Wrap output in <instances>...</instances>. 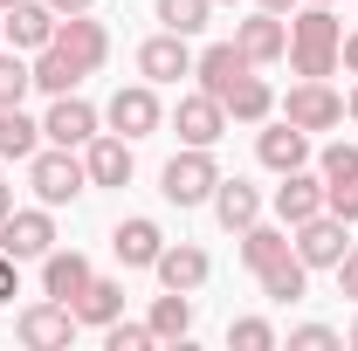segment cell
I'll return each mask as SVG.
<instances>
[{
	"label": "cell",
	"mask_w": 358,
	"mask_h": 351,
	"mask_svg": "<svg viewBox=\"0 0 358 351\" xmlns=\"http://www.w3.org/2000/svg\"><path fill=\"white\" fill-rule=\"evenodd\" d=\"M227 345L234 351H275V324L268 317H234L227 324Z\"/></svg>",
	"instance_id": "cell-32"
},
{
	"label": "cell",
	"mask_w": 358,
	"mask_h": 351,
	"mask_svg": "<svg viewBox=\"0 0 358 351\" xmlns=\"http://www.w3.org/2000/svg\"><path fill=\"white\" fill-rule=\"evenodd\" d=\"M0 21H7V42H14V48H48V42H55V21H62V14H55L48 0H14Z\"/></svg>",
	"instance_id": "cell-18"
},
{
	"label": "cell",
	"mask_w": 358,
	"mask_h": 351,
	"mask_svg": "<svg viewBox=\"0 0 358 351\" xmlns=\"http://www.w3.org/2000/svg\"><path fill=\"white\" fill-rule=\"evenodd\" d=\"M352 345H358V324H352Z\"/></svg>",
	"instance_id": "cell-44"
},
{
	"label": "cell",
	"mask_w": 358,
	"mask_h": 351,
	"mask_svg": "<svg viewBox=\"0 0 358 351\" xmlns=\"http://www.w3.org/2000/svg\"><path fill=\"white\" fill-rule=\"evenodd\" d=\"M69 310H76V324H96V331H103V324H117V317H124V282L90 275V289H83Z\"/></svg>",
	"instance_id": "cell-24"
},
{
	"label": "cell",
	"mask_w": 358,
	"mask_h": 351,
	"mask_svg": "<svg viewBox=\"0 0 358 351\" xmlns=\"http://www.w3.org/2000/svg\"><path fill=\"white\" fill-rule=\"evenodd\" d=\"M255 282H262L268 303H296V296H303V282H310V268H303V255L289 248V255H275V262H268Z\"/></svg>",
	"instance_id": "cell-25"
},
{
	"label": "cell",
	"mask_w": 358,
	"mask_h": 351,
	"mask_svg": "<svg viewBox=\"0 0 358 351\" xmlns=\"http://www.w3.org/2000/svg\"><path fill=\"white\" fill-rule=\"evenodd\" d=\"M138 76L145 83H179V76H193V48H186V35H152V42L138 48Z\"/></svg>",
	"instance_id": "cell-11"
},
{
	"label": "cell",
	"mask_w": 358,
	"mask_h": 351,
	"mask_svg": "<svg viewBox=\"0 0 358 351\" xmlns=\"http://www.w3.org/2000/svg\"><path fill=\"white\" fill-rule=\"evenodd\" d=\"M345 110H352V117H358V89H352V103H345Z\"/></svg>",
	"instance_id": "cell-42"
},
{
	"label": "cell",
	"mask_w": 358,
	"mask_h": 351,
	"mask_svg": "<svg viewBox=\"0 0 358 351\" xmlns=\"http://www.w3.org/2000/svg\"><path fill=\"white\" fill-rule=\"evenodd\" d=\"M173 131L186 138V145H214V138L227 131V110H221V96H207V89L179 96V110H173Z\"/></svg>",
	"instance_id": "cell-14"
},
{
	"label": "cell",
	"mask_w": 358,
	"mask_h": 351,
	"mask_svg": "<svg viewBox=\"0 0 358 351\" xmlns=\"http://www.w3.org/2000/svg\"><path fill=\"white\" fill-rule=\"evenodd\" d=\"M0 248H7L14 262H42L48 248H55V220H48V207L7 214V220H0Z\"/></svg>",
	"instance_id": "cell-7"
},
{
	"label": "cell",
	"mask_w": 358,
	"mask_h": 351,
	"mask_svg": "<svg viewBox=\"0 0 358 351\" xmlns=\"http://www.w3.org/2000/svg\"><path fill=\"white\" fill-rule=\"evenodd\" d=\"M338 62H345V69L358 76V35H345V42H338Z\"/></svg>",
	"instance_id": "cell-38"
},
{
	"label": "cell",
	"mask_w": 358,
	"mask_h": 351,
	"mask_svg": "<svg viewBox=\"0 0 358 351\" xmlns=\"http://www.w3.org/2000/svg\"><path fill=\"white\" fill-rule=\"evenodd\" d=\"M42 138H48V145H69V152H76V145H90V138H96V110H90L76 89H62V96L48 103V117H42Z\"/></svg>",
	"instance_id": "cell-8"
},
{
	"label": "cell",
	"mask_w": 358,
	"mask_h": 351,
	"mask_svg": "<svg viewBox=\"0 0 358 351\" xmlns=\"http://www.w3.org/2000/svg\"><path fill=\"white\" fill-rule=\"evenodd\" d=\"M324 214L358 227V145H324Z\"/></svg>",
	"instance_id": "cell-4"
},
{
	"label": "cell",
	"mask_w": 358,
	"mask_h": 351,
	"mask_svg": "<svg viewBox=\"0 0 358 351\" xmlns=\"http://www.w3.org/2000/svg\"><path fill=\"white\" fill-rule=\"evenodd\" d=\"M0 124H7V110H0Z\"/></svg>",
	"instance_id": "cell-45"
},
{
	"label": "cell",
	"mask_w": 358,
	"mask_h": 351,
	"mask_svg": "<svg viewBox=\"0 0 358 351\" xmlns=\"http://www.w3.org/2000/svg\"><path fill=\"white\" fill-rule=\"evenodd\" d=\"M90 255H76V248H48L42 255V296H55V303H76L90 289Z\"/></svg>",
	"instance_id": "cell-13"
},
{
	"label": "cell",
	"mask_w": 358,
	"mask_h": 351,
	"mask_svg": "<svg viewBox=\"0 0 358 351\" xmlns=\"http://www.w3.org/2000/svg\"><path fill=\"white\" fill-rule=\"evenodd\" d=\"M14 255H7V248H0V303H14V296H21V275H14Z\"/></svg>",
	"instance_id": "cell-37"
},
{
	"label": "cell",
	"mask_w": 358,
	"mask_h": 351,
	"mask_svg": "<svg viewBox=\"0 0 358 351\" xmlns=\"http://www.w3.org/2000/svg\"><path fill=\"white\" fill-rule=\"evenodd\" d=\"M207 14H214V0H159V21H166L173 35H200Z\"/></svg>",
	"instance_id": "cell-30"
},
{
	"label": "cell",
	"mask_w": 358,
	"mask_h": 351,
	"mask_svg": "<svg viewBox=\"0 0 358 351\" xmlns=\"http://www.w3.org/2000/svg\"><path fill=\"white\" fill-rule=\"evenodd\" d=\"M352 241H345V220L338 214H317L296 227V255H303V268H338V255H345Z\"/></svg>",
	"instance_id": "cell-15"
},
{
	"label": "cell",
	"mask_w": 358,
	"mask_h": 351,
	"mask_svg": "<svg viewBox=\"0 0 358 351\" xmlns=\"http://www.w3.org/2000/svg\"><path fill=\"white\" fill-rule=\"evenodd\" d=\"M234 48H241L255 69L275 62V55H289V28H282V14H268V7H262L255 21H241V28H234Z\"/></svg>",
	"instance_id": "cell-21"
},
{
	"label": "cell",
	"mask_w": 358,
	"mask_h": 351,
	"mask_svg": "<svg viewBox=\"0 0 358 351\" xmlns=\"http://www.w3.org/2000/svg\"><path fill=\"white\" fill-rule=\"evenodd\" d=\"M83 166H90V186H131V138H90L83 145Z\"/></svg>",
	"instance_id": "cell-17"
},
{
	"label": "cell",
	"mask_w": 358,
	"mask_h": 351,
	"mask_svg": "<svg viewBox=\"0 0 358 351\" xmlns=\"http://www.w3.org/2000/svg\"><path fill=\"white\" fill-rule=\"evenodd\" d=\"M338 289L358 303V248H345V255H338Z\"/></svg>",
	"instance_id": "cell-36"
},
{
	"label": "cell",
	"mask_w": 358,
	"mask_h": 351,
	"mask_svg": "<svg viewBox=\"0 0 358 351\" xmlns=\"http://www.w3.org/2000/svg\"><path fill=\"white\" fill-rule=\"evenodd\" d=\"M48 7H55V14H90L96 0H48Z\"/></svg>",
	"instance_id": "cell-39"
},
{
	"label": "cell",
	"mask_w": 358,
	"mask_h": 351,
	"mask_svg": "<svg viewBox=\"0 0 358 351\" xmlns=\"http://www.w3.org/2000/svg\"><path fill=\"white\" fill-rule=\"evenodd\" d=\"M152 268H159V282H166V289H186V296H193V289L214 275L207 248H193V241H173V248H159V262H152Z\"/></svg>",
	"instance_id": "cell-22"
},
{
	"label": "cell",
	"mask_w": 358,
	"mask_h": 351,
	"mask_svg": "<svg viewBox=\"0 0 358 351\" xmlns=\"http://www.w3.org/2000/svg\"><path fill=\"white\" fill-rule=\"evenodd\" d=\"M214 214H221L227 234H241V227L262 220V193H255L248 179H221V186H214Z\"/></svg>",
	"instance_id": "cell-23"
},
{
	"label": "cell",
	"mask_w": 358,
	"mask_h": 351,
	"mask_svg": "<svg viewBox=\"0 0 358 351\" xmlns=\"http://www.w3.org/2000/svg\"><path fill=\"white\" fill-rule=\"evenodd\" d=\"M255 159H262L268 173H296V166H310V131H296V124L282 117V124H268V131L255 138Z\"/></svg>",
	"instance_id": "cell-19"
},
{
	"label": "cell",
	"mask_w": 358,
	"mask_h": 351,
	"mask_svg": "<svg viewBox=\"0 0 358 351\" xmlns=\"http://www.w3.org/2000/svg\"><path fill=\"white\" fill-rule=\"evenodd\" d=\"M145 345H159V338H152V324H124V317H117V324H103V351H145Z\"/></svg>",
	"instance_id": "cell-34"
},
{
	"label": "cell",
	"mask_w": 358,
	"mask_h": 351,
	"mask_svg": "<svg viewBox=\"0 0 358 351\" xmlns=\"http://www.w3.org/2000/svg\"><path fill=\"white\" fill-rule=\"evenodd\" d=\"M35 89V69L21 55H0V110H21V96Z\"/></svg>",
	"instance_id": "cell-31"
},
{
	"label": "cell",
	"mask_w": 358,
	"mask_h": 351,
	"mask_svg": "<svg viewBox=\"0 0 358 351\" xmlns=\"http://www.w3.org/2000/svg\"><path fill=\"white\" fill-rule=\"evenodd\" d=\"M28 186H35V200H42V207H69V200L90 186V166L69 152V145H48V152L28 159Z\"/></svg>",
	"instance_id": "cell-3"
},
{
	"label": "cell",
	"mask_w": 358,
	"mask_h": 351,
	"mask_svg": "<svg viewBox=\"0 0 358 351\" xmlns=\"http://www.w3.org/2000/svg\"><path fill=\"white\" fill-rule=\"evenodd\" d=\"M289 351H338V331L331 324H296L289 331Z\"/></svg>",
	"instance_id": "cell-35"
},
{
	"label": "cell",
	"mask_w": 358,
	"mask_h": 351,
	"mask_svg": "<svg viewBox=\"0 0 358 351\" xmlns=\"http://www.w3.org/2000/svg\"><path fill=\"white\" fill-rule=\"evenodd\" d=\"M248 69H255V62H248L234 42H214V48H200V55H193V76H200V89H207V96H227Z\"/></svg>",
	"instance_id": "cell-16"
},
{
	"label": "cell",
	"mask_w": 358,
	"mask_h": 351,
	"mask_svg": "<svg viewBox=\"0 0 358 351\" xmlns=\"http://www.w3.org/2000/svg\"><path fill=\"white\" fill-rule=\"evenodd\" d=\"M48 48H62V55H69V62L90 76V69L110 55V35H103V21H90V14H69V21H55V42H48Z\"/></svg>",
	"instance_id": "cell-9"
},
{
	"label": "cell",
	"mask_w": 358,
	"mask_h": 351,
	"mask_svg": "<svg viewBox=\"0 0 358 351\" xmlns=\"http://www.w3.org/2000/svg\"><path fill=\"white\" fill-rule=\"evenodd\" d=\"M7 7H14V0H0V14H7Z\"/></svg>",
	"instance_id": "cell-43"
},
{
	"label": "cell",
	"mask_w": 358,
	"mask_h": 351,
	"mask_svg": "<svg viewBox=\"0 0 358 351\" xmlns=\"http://www.w3.org/2000/svg\"><path fill=\"white\" fill-rule=\"evenodd\" d=\"M83 83V69L62 55V48H42V62H35V89H48V96H62V89Z\"/></svg>",
	"instance_id": "cell-29"
},
{
	"label": "cell",
	"mask_w": 358,
	"mask_h": 351,
	"mask_svg": "<svg viewBox=\"0 0 358 351\" xmlns=\"http://www.w3.org/2000/svg\"><path fill=\"white\" fill-rule=\"evenodd\" d=\"M35 138H42V124H28L21 110H7V124H0V152L7 159H35Z\"/></svg>",
	"instance_id": "cell-33"
},
{
	"label": "cell",
	"mask_w": 358,
	"mask_h": 351,
	"mask_svg": "<svg viewBox=\"0 0 358 351\" xmlns=\"http://www.w3.org/2000/svg\"><path fill=\"white\" fill-rule=\"evenodd\" d=\"M262 7H268V14H289V7H296V0H262Z\"/></svg>",
	"instance_id": "cell-41"
},
{
	"label": "cell",
	"mask_w": 358,
	"mask_h": 351,
	"mask_svg": "<svg viewBox=\"0 0 358 351\" xmlns=\"http://www.w3.org/2000/svg\"><path fill=\"white\" fill-rule=\"evenodd\" d=\"M14 214V186H7V179H0V220Z\"/></svg>",
	"instance_id": "cell-40"
},
{
	"label": "cell",
	"mask_w": 358,
	"mask_h": 351,
	"mask_svg": "<svg viewBox=\"0 0 358 351\" xmlns=\"http://www.w3.org/2000/svg\"><path fill=\"white\" fill-rule=\"evenodd\" d=\"M145 324H152V338H186V331H193V296H186V289H166Z\"/></svg>",
	"instance_id": "cell-28"
},
{
	"label": "cell",
	"mask_w": 358,
	"mask_h": 351,
	"mask_svg": "<svg viewBox=\"0 0 358 351\" xmlns=\"http://www.w3.org/2000/svg\"><path fill=\"white\" fill-rule=\"evenodd\" d=\"M338 14L331 7H310V14H296L289 21V69L296 76H331L338 69Z\"/></svg>",
	"instance_id": "cell-1"
},
{
	"label": "cell",
	"mask_w": 358,
	"mask_h": 351,
	"mask_svg": "<svg viewBox=\"0 0 358 351\" xmlns=\"http://www.w3.org/2000/svg\"><path fill=\"white\" fill-rule=\"evenodd\" d=\"M317 7H331V0H317Z\"/></svg>",
	"instance_id": "cell-47"
},
{
	"label": "cell",
	"mask_w": 358,
	"mask_h": 351,
	"mask_svg": "<svg viewBox=\"0 0 358 351\" xmlns=\"http://www.w3.org/2000/svg\"><path fill=\"white\" fill-rule=\"evenodd\" d=\"M159 117H166V110H159L152 83H131V89L110 96V131H117V138H152V131H159Z\"/></svg>",
	"instance_id": "cell-12"
},
{
	"label": "cell",
	"mask_w": 358,
	"mask_h": 351,
	"mask_svg": "<svg viewBox=\"0 0 358 351\" xmlns=\"http://www.w3.org/2000/svg\"><path fill=\"white\" fill-rule=\"evenodd\" d=\"M324 214V173H282V186H275V220L282 227H303V220Z\"/></svg>",
	"instance_id": "cell-10"
},
{
	"label": "cell",
	"mask_w": 358,
	"mask_h": 351,
	"mask_svg": "<svg viewBox=\"0 0 358 351\" xmlns=\"http://www.w3.org/2000/svg\"><path fill=\"white\" fill-rule=\"evenodd\" d=\"M275 255H289V227H262V220H255V227H241V262L255 268V275H262Z\"/></svg>",
	"instance_id": "cell-27"
},
{
	"label": "cell",
	"mask_w": 358,
	"mask_h": 351,
	"mask_svg": "<svg viewBox=\"0 0 358 351\" xmlns=\"http://www.w3.org/2000/svg\"><path fill=\"white\" fill-rule=\"evenodd\" d=\"M14 331H21V345H28V351H69V338H76V310L48 296V303H28V310H21Z\"/></svg>",
	"instance_id": "cell-6"
},
{
	"label": "cell",
	"mask_w": 358,
	"mask_h": 351,
	"mask_svg": "<svg viewBox=\"0 0 358 351\" xmlns=\"http://www.w3.org/2000/svg\"><path fill=\"white\" fill-rule=\"evenodd\" d=\"M0 35H7V21H0Z\"/></svg>",
	"instance_id": "cell-46"
},
{
	"label": "cell",
	"mask_w": 358,
	"mask_h": 351,
	"mask_svg": "<svg viewBox=\"0 0 358 351\" xmlns=\"http://www.w3.org/2000/svg\"><path fill=\"white\" fill-rule=\"evenodd\" d=\"M282 117L296 131H331V124H345V96L324 83V76H303V83L282 96Z\"/></svg>",
	"instance_id": "cell-5"
},
{
	"label": "cell",
	"mask_w": 358,
	"mask_h": 351,
	"mask_svg": "<svg viewBox=\"0 0 358 351\" xmlns=\"http://www.w3.org/2000/svg\"><path fill=\"white\" fill-rule=\"evenodd\" d=\"M221 110H227V117H241V124H262L268 110H275V89H268L262 76L248 69V76H241V83H234V89L221 96Z\"/></svg>",
	"instance_id": "cell-26"
},
{
	"label": "cell",
	"mask_w": 358,
	"mask_h": 351,
	"mask_svg": "<svg viewBox=\"0 0 358 351\" xmlns=\"http://www.w3.org/2000/svg\"><path fill=\"white\" fill-rule=\"evenodd\" d=\"M214 186H221L214 145H186L179 159H166V173H159V193H166L173 207H207V200H214Z\"/></svg>",
	"instance_id": "cell-2"
},
{
	"label": "cell",
	"mask_w": 358,
	"mask_h": 351,
	"mask_svg": "<svg viewBox=\"0 0 358 351\" xmlns=\"http://www.w3.org/2000/svg\"><path fill=\"white\" fill-rule=\"evenodd\" d=\"M159 248H166V234H159V220H145V214L117 220V234H110V255H117L124 268H152Z\"/></svg>",
	"instance_id": "cell-20"
}]
</instances>
